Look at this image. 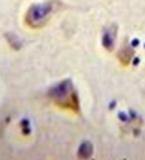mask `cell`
Wrapping results in <instances>:
<instances>
[{"mask_svg": "<svg viewBox=\"0 0 145 160\" xmlns=\"http://www.w3.org/2000/svg\"><path fill=\"white\" fill-rule=\"evenodd\" d=\"M47 99L55 104L58 108L68 110L74 114H80V101L77 97L75 88L70 79L59 82L47 91Z\"/></svg>", "mask_w": 145, "mask_h": 160, "instance_id": "obj_1", "label": "cell"}, {"mask_svg": "<svg viewBox=\"0 0 145 160\" xmlns=\"http://www.w3.org/2000/svg\"><path fill=\"white\" fill-rule=\"evenodd\" d=\"M61 8L58 0H47L43 3H34L28 8L25 13V25L30 28H41L45 27L49 19L53 17V13Z\"/></svg>", "mask_w": 145, "mask_h": 160, "instance_id": "obj_2", "label": "cell"}, {"mask_svg": "<svg viewBox=\"0 0 145 160\" xmlns=\"http://www.w3.org/2000/svg\"><path fill=\"white\" fill-rule=\"evenodd\" d=\"M117 24H113L111 27L104 31V36H102V46H104L105 51L111 52L114 49V45H116V39H117Z\"/></svg>", "mask_w": 145, "mask_h": 160, "instance_id": "obj_3", "label": "cell"}, {"mask_svg": "<svg viewBox=\"0 0 145 160\" xmlns=\"http://www.w3.org/2000/svg\"><path fill=\"white\" fill-rule=\"evenodd\" d=\"M133 55H135L133 48H130V46L126 45L124 48H122V51L117 53V59H118L120 65L126 68V67H129V64H130V61H132Z\"/></svg>", "mask_w": 145, "mask_h": 160, "instance_id": "obj_4", "label": "cell"}, {"mask_svg": "<svg viewBox=\"0 0 145 160\" xmlns=\"http://www.w3.org/2000/svg\"><path fill=\"white\" fill-rule=\"evenodd\" d=\"M5 39L7 40V43L11 46L12 49H17L19 51L22 48V40L19 39L17 34H12V33H5Z\"/></svg>", "mask_w": 145, "mask_h": 160, "instance_id": "obj_5", "label": "cell"}, {"mask_svg": "<svg viewBox=\"0 0 145 160\" xmlns=\"http://www.w3.org/2000/svg\"><path fill=\"white\" fill-rule=\"evenodd\" d=\"M93 153V145L90 142H83L79 148V157L80 159H89Z\"/></svg>", "mask_w": 145, "mask_h": 160, "instance_id": "obj_6", "label": "cell"}]
</instances>
